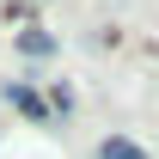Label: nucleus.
<instances>
[{"mask_svg":"<svg viewBox=\"0 0 159 159\" xmlns=\"http://www.w3.org/2000/svg\"><path fill=\"white\" fill-rule=\"evenodd\" d=\"M6 98H12V104H19V110H25V116H49V110H43V98H37V92H25V86H6Z\"/></svg>","mask_w":159,"mask_h":159,"instance_id":"obj_1","label":"nucleus"},{"mask_svg":"<svg viewBox=\"0 0 159 159\" xmlns=\"http://www.w3.org/2000/svg\"><path fill=\"white\" fill-rule=\"evenodd\" d=\"M98 159H147V153H141L135 141H122V135H110V141L98 147Z\"/></svg>","mask_w":159,"mask_h":159,"instance_id":"obj_2","label":"nucleus"},{"mask_svg":"<svg viewBox=\"0 0 159 159\" xmlns=\"http://www.w3.org/2000/svg\"><path fill=\"white\" fill-rule=\"evenodd\" d=\"M19 49H25V55H49V49H55V43L43 37V31H25V37H19Z\"/></svg>","mask_w":159,"mask_h":159,"instance_id":"obj_3","label":"nucleus"}]
</instances>
